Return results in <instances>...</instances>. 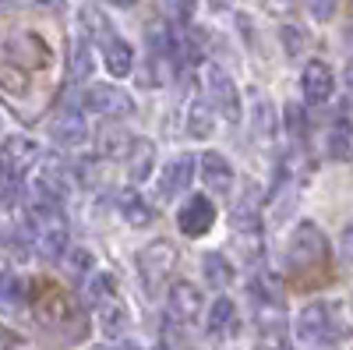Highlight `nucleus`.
<instances>
[{
	"mask_svg": "<svg viewBox=\"0 0 353 350\" xmlns=\"http://www.w3.org/2000/svg\"><path fill=\"white\" fill-rule=\"evenodd\" d=\"M117 213H121V220H124L128 226H149V223L156 220L152 206H149V202H145L138 191H121V195H117Z\"/></svg>",
	"mask_w": 353,
	"mask_h": 350,
	"instance_id": "19",
	"label": "nucleus"
},
{
	"mask_svg": "<svg viewBox=\"0 0 353 350\" xmlns=\"http://www.w3.org/2000/svg\"><path fill=\"white\" fill-rule=\"evenodd\" d=\"M198 177L205 181V188H209L216 198H230V191H233V163L223 156V153H201L198 156Z\"/></svg>",
	"mask_w": 353,
	"mask_h": 350,
	"instance_id": "10",
	"label": "nucleus"
},
{
	"mask_svg": "<svg viewBox=\"0 0 353 350\" xmlns=\"http://www.w3.org/2000/svg\"><path fill=\"white\" fill-rule=\"evenodd\" d=\"M0 142H4V121H0Z\"/></svg>",
	"mask_w": 353,
	"mask_h": 350,
	"instance_id": "39",
	"label": "nucleus"
},
{
	"mask_svg": "<svg viewBox=\"0 0 353 350\" xmlns=\"http://www.w3.org/2000/svg\"><path fill=\"white\" fill-rule=\"evenodd\" d=\"M0 85H4L8 93H25V75L11 71V68H0Z\"/></svg>",
	"mask_w": 353,
	"mask_h": 350,
	"instance_id": "35",
	"label": "nucleus"
},
{
	"mask_svg": "<svg viewBox=\"0 0 353 350\" xmlns=\"http://www.w3.org/2000/svg\"><path fill=\"white\" fill-rule=\"evenodd\" d=\"M28 241H32V226H28V213L14 202H4L0 206V244H8L14 251H25Z\"/></svg>",
	"mask_w": 353,
	"mask_h": 350,
	"instance_id": "13",
	"label": "nucleus"
},
{
	"mask_svg": "<svg viewBox=\"0 0 353 350\" xmlns=\"http://www.w3.org/2000/svg\"><path fill=\"white\" fill-rule=\"evenodd\" d=\"M301 93L311 106H321L329 103L332 93H336V75L325 61H307L304 71H301Z\"/></svg>",
	"mask_w": 353,
	"mask_h": 350,
	"instance_id": "11",
	"label": "nucleus"
},
{
	"mask_svg": "<svg viewBox=\"0 0 353 350\" xmlns=\"http://www.w3.org/2000/svg\"><path fill=\"white\" fill-rule=\"evenodd\" d=\"M81 25H85V36L88 39H113L110 32H113V25H110V18L99 11V8H92V4H88V8H81Z\"/></svg>",
	"mask_w": 353,
	"mask_h": 350,
	"instance_id": "26",
	"label": "nucleus"
},
{
	"mask_svg": "<svg viewBox=\"0 0 353 350\" xmlns=\"http://www.w3.org/2000/svg\"><path fill=\"white\" fill-rule=\"evenodd\" d=\"M103 4H113V8H134V0H103Z\"/></svg>",
	"mask_w": 353,
	"mask_h": 350,
	"instance_id": "36",
	"label": "nucleus"
},
{
	"mask_svg": "<svg viewBox=\"0 0 353 350\" xmlns=\"http://www.w3.org/2000/svg\"><path fill=\"white\" fill-rule=\"evenodd\" d=\"M304 4H307L314 21H329L336 14V8H339V0H304Z\"/></svg>",
	"mask_w": 353,
	"mask_h": 350,
	"instance_id": "33",
	"label": "nucleus"
},
{
	"mask_svg": "<svg viewBox=\"0 0 353 350\" xmlns=\"http://www.w3.org/2000/svg\"><path fill=\"white\" fill-rule=\"evenodd\" d=\"M254 128L261 135H272V128H276V113H272L269 99H265L261 93H254Z\"/></svg>",
	"mask_w": 353,
	"mask_h": 350,
	"instance_id": "30",
	"label": "nucleus"
},
{
	"mask_svg": "<svg viewBox=\"0 0 353 350\" xmlns=\"http://www.w3.org/2000/svg\"><path fill=\"white\" fill-rule=\"evenodd\" d=\"M216 223V202L209 195H188V202L176 213V226H181L188 237H205Z\"/></svg>",
	"mask_w": 353,
	"mask_h": 350,
	"instance_id": "9",
	"label": "nucleus"
},
{
	"mask_svg": "<svg viewBox=\"0 0 353 350\" xmlns=\"http://www.w3.org/2000/svg\"><path fill=\"white\" fill-rule=\"evenodd\" d=\"M50 138L57 145H64V149H74V145H81L88 138V124H85V117L78 110H61L50 121Z\"/></svg>",
	"mask_w": 353,
	"mask_h": 350,
	"instance_id": "16",
	"label": "nucleus"
},
{
	"mask_svg": "<svg viewBox=\"0 0 353 350\" xmlns=\"http://www.w3.org/2000/svg\"><path fill=\"white\" fill-rule=\"evenodd\" d=\"M279 36H283V43H286V53H290V57H297V53H301V46H304V36H301L293 25H283V28H279Z\"/></svg>",
	"mask_w": 353,
	"mask_h": 350,
	"instance_id": "34",
	"label": "nucleus"
},
{
	"mask_svg": "<svg viewBox=\"0 0 353 350\" xmlns=\"http://www.w3.org/2000/svg\"><path fill=\"white\" fill-rule=\"evenodd\" d=\"M286 258H290V266L297 269V273H314L321 269L329 262V241H325V233H321L311 220L297 223L290 233V241H286Z\"/></svg>",
	"mask_w": 353,
	"mask_h": 350,
	"instance_id": "2",
	"label": "nucleus"
},
{
	"mask_svg": "<svg viewBox=\"0 0 353 350\" xmlns=\"http://www.w3.org/2000/svg\"><path fill=\"white\" fill-rule=\"evenodd\" d=\"M166 308H170L173 318H181V322H198L201 311H205L201 286H194L191 280H176L166 294Z\"/></svg>",
	"mask_w": 353,
	"mask_h": 350,
	"instance_id": "12",
	"label": "nucleus"
},
{
	"mask_svg": "<svg viewBox=\"0 0 353 350\" xmlns=\"http://www.w3.org/2000/svg\"><path fill=\"white\" fill-rule=\"evenodd\" d=\"M39 156H43V149L36 138H28V135L4 138V145H0V173H4V181H21L39 163Z\"/></svg>",
	"mask_w": 353,
	"mask_h": 350,
	"instance_id": "4",
	"label": "nucleus"
},
{
	"mask_svg": "<svg viewBox=\"0 0 353 350\" xmlns=\"http://www.w3.org/2000/svg\"><path fill=\"white\" fill-rule=\"evenodd\" d=\"M96 142H99L96 149H99L103 159H124L128 149H131V142H134V135H128L124 128H117V124H106V128H99Z\"/></svg>",
	"mask_w": 353,
	"mask_h": 350,
	"instance_id": "20",
	"label": "nucleus"
},
{
	"mask_svg": "<svg viewBox=\"0 0 353 350\" xmlns=\"http://www.w3.org/2000/svg\"><path fill=\"white\" fill-rule=\"evenodd\" d=\"M117 350H141V347H134V343H121V347H117Z\"/></svg>",
	"mask_w": 353,
	"mask_h": 350,
	"instance_id": "38",
	"label": "nucleus"
},
{
	"mask_svg": "<svg viewBox=\"0 0 353 350\" xmlns=\"http://www.w3.org/2000/svg\"><path fill=\"white\" fill-rule=\"evenodd\" d=\"M0 301H8V304L25 301V283H21L18 273H11V269H0Z\"/></svg>",
	"mask_w": 353,
	"mask_h": 350,
	"instance_id": "29",
	"label": "nucleus"
},
{
	"mask_svg": "<svg viewBox=\"0 0 353 350\" xmlns=\"http://www.w3.org/2000/svg\"><path fill=\"white\" fill-rule=\"evenodd\" d=\"M173 266H176V248L170 241H163V237L149 241L145 248H138V255H134V269H138V276H141V283H145L149 294H156V290L170 280Z\"/></svg>",
	"mask_w": 353,
	"mask_h": 350,
	"instance_id": "3",
	"label": "nucleus"
},
{
	"mask_svg": "<svg viewBox=\"0 0 353 350\" xmlns=\"http://www.w3.org/2000/svg\"><path fill=\"white\" fill-rule=\"evenodd\" d=\"M39 4H43V8H61L64 0H39Z\"/></svg>",
	"mask_w": 353,
	"mask_h": 350,
	"instance_id": "37",
	"label": "nucleus"
},
{
	"mask_svg": "<svg viewBox=\"0 0 353 350\" xmlns=\"http://www.w3.org/2000/svg\"><path fill=\"white\" fill-rule=\"evenodd\" d=\"M184 131H188V138H198V142L212 138L216 135V110L205 99H194L188 106V117H184Z\"/></svg>",
	"mask_w": 353,
	"mask_h": 350,
	"instance_id": "18",
	"label": "nucleus"
},
{
	"mask_svg": "<svg viewBox=\"0 0 353 350\" xmlns=\"http://www.w3.org/2000/svg\"><path fill=\"white\" fill-rule=\"evenodd\" d=\"M205 85H209V106L216 110V117L226 121H241V89L233 85V78L223 68H209L205 71Z\"/></svg>",
	"mask_w": 353,
	"mask_h": 350,
	"instance_id": "7",
	"label": "nucleus"
},
{
	"mask_svg": "<svg viewBox=\"0 0 353 350\" xmlns=\"http://www.w3.org/2000/svg\"><path fill=\"white\" fill-rule=\"evenodd\" d=\"M64 266L71 276H85L88 269H92V251L88 248H74V251H64Z\"/></svg>",
	"mask_w": 353,
	"mask_h": 350,
	"instance_id": "31",
	"label": "nucleus"
},
{
	"mask_svg": "<svg viewBox=\"0 0 353 350\" xmlns=\"http://www.w3.org/2000/svg\"><path fill=\"white\" fill-rule=\"evenodd\" d=\"M332 318L336 315H332V304L329 301H311L297 315V340L301 343H311V347L325 343L332 336Z\"/></svg>",
	"mask_w": 353,
	"mask_h": 350,
	"instance_id": "8",
	"label": "nucleus"
},
{
	"mask_svg": "<svg viewBox=\"0 0 353 350\" xmlns=\"http://www.w3.org/2000/svg\"><path fill=\"white\" fill-rule=\"evenodd\" d=\"M8 57L25 68H46L50 64V46L36 32H18L8 39Z\"/></svg>",
	"mask_w": 353,
	"mask_h": 350,
	"instance_id": "15",
	"label": "nucleus"
},
{
	"mask_svg": "<svg viewBox=\"0 0 353 350\" xmlns=\"http://www.w3.org/2000/svg\"><path fill=\"white\" fill-rule=\"evenodd\" d=\"M88 298H92L96 304H106V301H117V276L110 269H96L92 276H88V290H85Z\"/></svg>",
	"mask_w": 353,
	"mask_h": 350,
	"instance_id": "25",
	"label": "nucleus"
},
{
	"mask_svg": "<svg viewBox=\"0 0 353 350\" xmlns=\"http://www.w3.org/2000/svg\"><path fill=\"white\" fill-rule=\"evenodd\" d=\"M28 213V226H32V241H36V251L43 258H64L71 237H68V220H64V209L57 202H36Z\"/></svg>",
	"mask_w": 353,
	"mask_h": 350,
	"instance_id": "1",
	"label": "nucleus"
},
{
	"mask_svg": "<svg viewBox=\"0 0 353 350\" xmlns=\"http://www.w3.org/2000/svg\"><path fill=\"white\" fill-rule=\"evenodd\" d=\"M88 75H92V53H88V43L78 39L71 46V78L74 81H85Z\"/></svg>",
	"mask_w": 353,
	"mask_h": 350,
	"instance_id": "28",
	"label": "nucleus"
},
{
	"mask_svg": "<svg viewBox=\"0 0 353 350\" xmlns=\"http://www.w3.org/2000/svg\"><path fill=\"white\" fill-rule=\"evenodd\" d=\"M194 177H198V156H191V153L173 156V159L159 170V181H156L159 202H173V198L188 195V188H191Z\"/></svg>",
	"mask_w": 353,
	"mask_h": 350,
	"instance_id": "5",
	"label": "nucleus"
},
{
	"mask_svg": "<svg viewBox=\"0 0 353 350\" xmlns=\"http://www.w3.org/2000/svg\"><path fill=\"white\" fill-rule=\"evenodd\" d=\"M103 64H106V71H110L113 78H128V75L134 71V50H131V43L110 39L106 50H103Z\"/></svg>",
	"mask_w": 353,
	"mask_h": 350,
	"instance_id": "21",
	"label": "nucleus"
},
{
	"mask_svg": "<svg viewBox=\"0 0 353 350\" xmlns=\"http://www.w3.org/2000/svg\"><path fill=\"white\" fill-rule=\"evenodd\" d=\"M39 311H43V318H46L53 329H61V333H68V336H74V322L85 326L78 304H74L68 294H57V290H46V301H43Z\"/></svg>",
	"mask_w": 353,
	"mask_h": 350,
	"instance_id": "14",
	"label": "nucleus"
},
{
	"mask_svg": "<svg viewBox=\"0 0 353 350\" xmlns=\"http://www.w3.org/2000/svg\"><path fill=\"white\" fill-rule=\"evenodd\" d=\"M230 322H233V301H230V298H216V301L209 304V315H205V329L216 336V333H223Z\"/></svg>",
	"mask_w": 353,
	"mask_h": 350,
	"instance_id": "27",
	"label": "nucleus"
},
{
	"mask_svg": "<svg viewBox=\"0 0 353 350\" xmlns=\"http://www.w3.org/2000/svg\"><path fill=\"white\" fill-rule=\"evenodd\" d=\"M201 273H205V283H209V286H216V290L230 286V280H233L230 262H226L223 255H216V251H209V255L201 258Z\"/></svg>",
	"mask_w": 353,
	"mask_h": 350,
	"instance_id": "22",
	"label": "nucleus"
},
{
	"mask_svg": "<svg viewBox=\"0 0 353 350\" xmlns=\"http://www.w3.org/2000/svg\"><path fill=\"white\" fill-rule=\"evenodd\" d=\"M325 145H329V156H332V159H339V163L350 159V121H346V106H343V117L329 128Z\"/></svg>",
	"mask_w": 353,
	"mask_h": 350,
	"instance_id": "24",
	"label": "nucleus"
},
{
	"mask_svg": "<svg viewBox=\"0 0 353 350\" xmlns=\"http://www.w3.org/2000/svg\"><path fill=\"white\" fill-rule=\"evenodd\" d=\"M81 106L96 117H110V121H121V117L134 113V99L124 89H117V85H92V89H85Z\"/></svg>",
	"mask_w": 353,
	"mask_h": 350,
	"instance_id": "6",
	"label": "nucleus"
},
{
	"mask_svg": "<svg viewBox=\"0 0 353 350\" xmlns=\"http://www.w3.org/2000/svg\"><path fill=\"white\" fill-rule=\"evenodd\" d=\"M124 163H128V177L134 184H145L156 173V145L149 138H134L128 156H124Z\"/></svg>",
	"mask_w": 353,
	"mask_h": 350,
	"instance_id": "17",
	"label": "nucleus"
},
{
	"mask_svg": "<svg viewBox=\"0 0 353 350\" xmlns=\"http://www.w3.org/2000/svg\"><path fill=\"white\" fill-rule=\"evenodd\" d=\"M128 322H131V315H128V308H124L121 301H106V304H103V311H99V326H103L106 336H124Z\"/></svg>",
	"mask_w": 353,
	"mask_h": 350,
	"instance_id": "23",
	"label": "nucleus"
},
{
	"mask_svg": "<svg viewBox=\"0 0 353 350\" xmlns=\"http://www.w3.org/2000/svg\"><path fill=\"white\" fill-rule=\"evenodd\" d=\"M159 11L173 21H191L194 14V0H159Z\"/></svg>",
	"mask_w": 353,
	"mask_h": 350,
	"instance_id": "32",
	"label": "nucleus"
}]
</instances>
